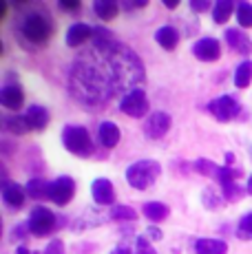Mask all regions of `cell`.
Here are the masks:
<instances>
[{
  "mask_svg": "<svg viewBox=\"0 0 252 254\" xmlns=\"http://www.w3.org/2000/svg\"><path fill=\"white\" fill-rule=\"evenodd\" d=\"M162 175V166L155 159H142L126 168V182L135 190H148Z\"/></svg>",
  "mask_w": 252,
  "mask_h": 254,
  "instance_id": "3",
  "label": "cell"
},
{
  "mask_svg": "<svg viewBox=\"0 0 252 254\" xmlns=\"http://www.w3.org/2000/svg\"><path fill=\"white\" fill-rule=\"evenodd\" d=\"M120 137H122V133H120L118 124L115 122H102L100 128H98V141L102 148H115V146L120 144Z\"/></svg>",
  "mask_w": 252,
  "mask_h": 254,
  "instance_id": "15",
  "label": "cell"
},
{
  "mask_svg": "<svg viewBox=\"0 0 252 254\" xmlns=\"http://www.w3.org/2000/svg\"><path fill=\"white\" fill-rule=\"evenodd\" d=\"M25 117H27V124H29V128L31 130H45L47 124H49V120H51L49 111H47L45 106H38V104L29 106Z\"/></svg>",
  "mask_w": 252,
  "mask_h": 254,
  "instance_id": "17",
  "label": "cell"
},
{
  "mask_svg": "<svg viewBox=\"0 0 252 254\" xmlns=\"http://www.w3.org/2000/svg\"><path fill=\"white\" fill-rule=\"evenodd\" d=\"M53 22L42 9H29L16 20V38L25 49H40L51 40Z\"/></svg>",
  "mask_w": 252,
  "mask_h": 254,
  "instance_id": "2",
  "label": "cell"
},
{
  "mask_svg": "<svg viewBox=\"0 0 252 254\" xmlns=\"http://www.w3.org/2000/svg\"><path fill=\"white\" fill-rule=\"evenodd\" d=\"M25 190H27V197L36 199V201H45V199H49V184L40 177L29 179Z\"/></svg>",
  "mask_w": 252,
  "mask_h": 254,
  "instance_id": "23",
  "label": "cell"
},
{
  "mask_svg": "<svg viewBox=\"0 0 252 254\" xmlns=\"http://www.w3.org/2000/svg\"><path fill=\"white\" fill-rule=\"evenodd\" d=\"M91 192L98 206H113L115 203V188L109 179H95L91 186Z\"/></svg>",
  "mask_w": 252,
  "mask_h": 254,
  "instance_id": "14",
  "label": "cell"
},
{
  "mask_svg": "<svg viewBox=\"0 0 252 254\" xmlns=\"http://www.w3.org/2000/svg\"><path fill=\"white\" fill-rule=\"evenodd\" d=\"M208 111H210L219 122H230V120H235V117H239L241 106L235 97L221 95V97H217V100H212L210 104H208Z\"/></svg>",
  "mask_w": 252,
  "mask_h": 254,
  "instance_id": "8",
  "label": "cell"
},
{
  "mask_svg": "<svg viewBox=\"0 0 252 254\" xmlns=\"http://www.w3.org/2000/svg\"><path fill=\"white\" fill-rule=\"evenodd\" d=\"M0 104L7 111H20L22 104H25V91H22V86L16 84V82L4 84L2 91H0Z\"/></svg>",
  "mask_w": 252,
  "mask_h": 254,
  "instance_id": "10",
  "label": "cell"
},
{
  "mask_svg": "<svg viewBox=\"0 0 252 254\" xmlns=\"http://www.w3.org/2000/svg\"><path fill=\"white\" fill-rule=\"evenodd\" d=\"M2 201L11 210H20L27 201V190L9 179H2Z\"/></svg>",
  "mask_w": 252,
  "mask_h": 254,
  "instance_id": "12",
  "label": "cell"
},
{
  "mask_svg": "<svg viewBox=\"0 0 252 254\" xmlns=\"http://www.w3.org/2000/svg\"><path fill=\"white\" fill-rule=\"evenodd\" d=\"M120 111L126 113L128 117H135V120H139V117H144L148 113V100H146V93H144L142 86L122 95V100H120Z\"/></svg>",
  "mask_w": 252,
  "mask_h": 254,
  "instance_id": "6",
  "label": "cell"
},
{
  "mask_svg": "<svg viewBox=\"0 0 252 254\" xmlns=\"http://www.w3.org/2000/svg\"><path fill=\"white\" fill-rule=\"evenodd\" d=\"M58 7H60L62 11H66V13H77L82 9V2L80 0H60Z\"/></svg>",
  "mask_w": 252,
  "mask_h": 254,
  "instance_id": "31",
  "label": "cell"
},
{
  "mask_svg": "<svg viewBox=\"0 0 252 254\" xmlns=\"http://www.w3.org/2000/svg\"><path fill=\"white\" fill-rule=\"evenodd\" d=\"M252 84V60H244L235 71V86L237 89H248Z\"/></svg>",
  "mask_w": 252,
  "mask_h": 254,
  "instance_id": "25",
  "label": "cell"
},
{
  "mask_svg": "<svg viewBox=\"0 0 252 254\" xmlns=\"http://www.w3.org/2000/svg\"><path fill=\"white\" fill-rule=\"evenodd\" d=\"M164 4H166V7H168V9H177L179 0H164Z\"/></svg>",
  "mask_w": 252,
  "mask_h": 254,
  "instance_id": "39",
  "label": "cell"
},
{
  "mask_svg": "<svg viewBox=\"0 0 252 254\" xmlns=\"http://www.w3.org/2000/svg\"><path fill=\"white\" fill-rule=\"evenodd\" d=\"M9 4H11V2H4V0L0 2V20H4V18H7V9H9Z\"/></svg>",
  "mask_w": 252,
  "mask_h": 254,
  "instance_id": "37",
  "label": "cell"
},
{
  "mask_svg": "<svg viewBox=\"0 0 252 254\" xmlns=\"http://www.w3.org/2000/svg\"><path fill=\"white\" fill-rule=\"evenodd\" d=\"M120 4H122V2H115V0H95V2H93V11H95V16H98L100 20L109 22V20H113V18H118Z\"/></svg>",
  "mask_w": 252,
  "mask_h": 254,
  "instance_id": "18",
  "label": "cell"
},
{
  "mask_svg": "<svg viewBox=\"0 0 252 254\" xmlns=\"http://www.w3.org/2000/svg\"><path fill=\"white\" fill-rule=\"evenodd\" d=\"M228 243L221 239H199L195 241V254H226Z\"/></svg>",
  "mask_w": 252,
  "mask_h": 254,
  "instance_id": "20",
  "label": "cell"
},
{
  "mask_svg": "<svg viewBox=\"0 0 252 254\" xmlns=\"http://www.w3.org/2000/svg\"><path fill=\"white\" fill-rule=\"evenodd\" d=\"M155 40H157V45L162 49L173 51V49H177V45H179V33H177L175 27L166 24V27H162L157 33H155Z\"/></svg>",
  "mask_w": 252,
  "mask_h": 254,
  "instance_id": "19",
  "label": "cell"
},
{
  "mask_svg": "<svg viewBox=\"0 0 252 254\" xmlns=\"http://www.w3.org/2000/svg\"><path fill=\"white\" fill-rule=\"evenodd\" d=\"M192 53L201 62H215L221 58V45L215 38H201V40H197L192 45Z\"/></svg>",
  "mask_w": 252,
  "mask_h": 254,
  "instance_id": "11",
  "label": "cell"
},
{
  "mask_svg": "<svg viewBox=\"0 0 252 254\" xmlns=\"http://www.w3.org/2000/svg\"><path fill=\"white\" fill-rule=\"evenodd\" d=\"M246 192H248V194H252V175L248 177V184H246Z\"/></svg>",
  "mask_w": 252,
  "mask_h": 254,
  "instance_id": "40",
  "label": "cell"
},
{
  "mask_svg": "<svg viewBox=\"0 0 252 254\" xmlns=\"http://www.w3.org/2000/svg\"><path fill=\"white\" fill-rule=\"evenodd\" d=\"M173 126V120L168 113H164V111H155V113L148 115V120L144 122V135H146L148 139H162L164 135L171 130Z\"/></svg>",
  "mask_w": 252,
  "mask_h": 254,
  "instance_id": "9",
  "label": "cell"
},
{
  "mask_svg": "<svg viewBox=\"0 0 252 254\" xmlns=\"http://www.w3.org/2000/svg\"><path fill=\"white\" fill-rule=\"evenodd\" d=\"M27 232H29L27 223H18V226H13V230H11V239H13V241H18V239H25Z\"/></svg>",
  "mask_w": 252,
  "mask_h": 254,
  "instance_id": "33",
  "label": "cell"
},
{
  "mask_svg": "<svg viewBox=\"0 0 252 254\" xmlns=\"http://www.w3.org/2000/svg\"><path fill=\"white\" fill-rule=\"evenodd\" d=\"M146 234H148L146 239H151V241H159V239L164 237L162 230H159V228H155V226H148V228H146Z\"/></svg>",
  "mask_w": 252,
  "mask_h": 254,
  "instance_id": "36",
  "label": "cell"
},
{
  "mask_svg": "<svg viewBox=\"0 0 252 254\" xmlns=\"http://www.w3.org/2000/svg\"><path fill=\"white\" fill-rule=\"evenodd\" d=\"M144 64L133 49L115 40L106 29H93L89 49L75 58L69 71V93L86 109H102L120 93L139 89Z\"/></svg>",
  "mask_w": 252,
  "mask_h": 254,
  "instance_id": "1",
  "label": "cell"
},
{
  "mask_svg": "<svg viewBox=\"0 0 252 254\" xmlns=\"http://www.w3.org/2000/svg\"><path fill=\"white\" fill-rule=\"evenodd\" d=\"M133 254H157L153 250V246H151V241H148L146 237H137L135 239V250Z\"/></svg>",
  "mask_w": 252,
  "mask_h": 254,
  "instance_id": "30",
  "label": "cell"
},
{
  "mask_svg": "<svg viewBox=\"0 0 252 254\" xmlns=\"http://www.w3.org/2000/svg\"><path fill=\"white\" fill-rule=\"evenodd\" d=\"M237 237L244 239V241H252V212H246L239 219V226H237Z\"/></svg>",
  "mask_w": 252,
  "mask_h": 254,
  "instance_id": "29",
  "label": "cell"
},
{
  "mask_svg": "<svg viewBox=\"0 0 252 254\" xmlns=\"http://www.w3.org/2000/svg\"><path fill=\"white\" fill-rule=\"evenodd\" d=\"M210 4L212 2H208V0H192V2H190V9H192V11H208V9H210Z\"/></svg>",
  "mask_w": 252,
  "mask_h": 254,
  "instance_id": "35",
  "label": "cell"
},
{
  "mask_svg": "<svg viewBox=\"0 0 252 254\" xmlns=\"http://www.w3.org/2000/svg\"><path fill=\"white\" fill-rule=\"evenodd\" d=\"M113 221H135L137 219V212H135L130 206H113L109 214Z\"/></svg>",
  "mask_w": 252,
  "mask_h": 254,
  "instance_id": "27",
  "label": "cell"
},
{
  "mask_svg": "<svg viewBox=\"0 0 252 254\" xmlns=\"http://www.w3.org/2000/svg\"><path fill=\"white\" fill-rule=\"evenodd\" d=\"M224 38H226L228 47H230L232 51H237L239 56L248 58L250 53H252V42H250V38L246 36L241 29H226Z\"/></svg>",
  "mask_w": 252,
  "mask_h": 254,
  "instance_id": "13",
  "label": "cell"
},
{
  "mask_svg": "<svg viewBox=\"0 0 252 254\" xmlns=\"http://www.w3.org/2000/svg\"><path fill=\"white\" fill-rule=\"evenodd\" d=\"M27 226H29V234H33V237H38V239L49 237L58 226V214H53L45 206H36L31 210V214H29Z\"/></svg>",
  "mask_w": 252,
  "mask_h": 254,
  "instance_id": "5",
  "label": "cell"
},
{
  "mask_svg": "<svg viewBox=\"0 0 252 254\" xmlns=\"http://www.w3.org/2000/svg\"><path fill=\"white\" fill-rule=\"evenodd\" d=\"M16 254H29V250H27V248H18Z\"/></svg>",
  "mask_w": 252,
  "mask_h": 254,
  "instance_id": "41",
  "label": "cell"
},
{
  "mask_svg": "<svg viewBox=\"0 0 252 254\" xmlns=\"http://www.w3.org/2000/svg\"><path fill=\"white\" fill-rule=\"evenodd\" d=\"M201 197H203V206H206L208 210H217L219 206H224V201H226L224 194H219L217 190H212V188H206V190H203Z\"/></svg>",
  "mask_w": 252,
  "mask_h": 254,
  "instance_id": "26",
  "label": "cell"
},
{
  "mask_svg": "<svg viewBox=\"0 0 252 254\" xmlns=\"http://www.w3.org/2000/svg\"><path fill=\"white\" fill-rule=\"evenodd\" d=\"M142 212H144V217H146L148 221L159 223V221H164V219H168V214H171V208H168L166 203H159V201H148V203H144Z\"/></svg>",
  "mask_w": 252,
  "mask_h": 254,
  "instance_id": "21",
  "label": "cell"
},
{
  "mask_svg": "<svg viewBox=\"0 0 252 254\" xmlns=\"http://www.w3.org/2000/svg\"><path fill=\"white\" fill-rule=\"evenodd\" d=\"M73 194H75L73 177L62 175V177L53 179V182L49 184V201H53L56 206H66V203L73 199Z\"/></svg>",
  "mask_w": 252,
  "mask_h": 254,
  "instance_id": "7",
  "label": "cell"
},
{
  "mask_svg": "<svg viewBox=\"0 0 252 254\" xmlns=\"http://www.w3.org/2000/svg\"><path fill=\"white\" fill-rule=\"evenodd\" d=\"M62 144L69 153L77 157H89L93 155V139H91L89 130L84 126H64L62 130Z\"/></svg>",
  "mask_w": 252,
  "mask_h": 254,
  "instance_id": "4",
  "label": "cell"
},
{
  "mask_svg": "<svg viewBox=\"0 0 252 254\" xmlns=\"http://www.w3.org/2000/svg\"><path fill=\"white\" fill-rule=\"evenodd\" d=\"M2 126H4V130H9V133L11 135H18V137H20V135H27L29 130V124H27V117L25 115H7L2 120Z\"/></svg>",
  "mask_w": 252,
  "mask_h": 254,
  "instance_id": "22",
  "label": "cell"
},
{
  "mask_svg": "<svg viewBox=\"0 0 252 254\" xmlns=\"http://www.w3.org/2000/svg\"><path fill=\"white\" fill-rule=\"evenodd\" d=\"M93 40V29L84 22H75L66 29V45L69 47H80L84 42Z\"/></svg>",
  "mask_w": 252,
  "mask_h": 254,
  "instance_id": "16",
  "label": "cell"
},
{
  "mask_svg": "<svg viewBox=\"0 0 252 254\" xmlns=\"http://www.w3.org/2000/svg\"><path fill=\"white\" fill-rule=\"evenodd\" d=\"M237 20L244 29H252V4L237 2Z\"/></svg>",
  "mask_w": 252,
  "mask_h": 254,
  "instance_id": "28",
  "label": "cell"
},
{
  "mask_svg": "<svg viewBox=\"0 0 252 254\" xmlns=\"http://www.w3.org/2000/svg\"><path fill=\"white\" fill-rule=\"evenodd\" d=\"M146 4V0H126V2H122V7L124 11H135V9H144Z\"/></svg>",
  "mask_w": 252,
  "mask_h": 254,
  "instance_id": "34",
  "label": "cell"
},
{
  "mask_svg": "<svg viewBox=\"0 0 252 254\" xmlns=\"http://www.w3.org/2000/svg\"><path fill=\"white\" fill-rule=\"evenodd\" d=\"M235 4L237 2H230V0H219V2L212 4V20L217 24H224L230 20L232 11H235Z\"/></svg>",
  "mask_w": 252,
  "mask_h": 254,
  "instance_id": "24",
  "label": "cell"
},
{
  "mask_svg": "<svg viewBox=\"0 0 252 254\" xmlns=\"http://www.w3.org/2000/svg\"><path fill=\"white\" fill-rule=\"evenodd\" d=\"M45 254H66V252H64V243H62V239H53L49 246H47Z\"/></svg>",
  "mask_w": 252,
  "mask_h": 254,
  "instance_id": "32",
  "label": "cell"
},
{
  "mask_svg": "<svg viewBox=\"0 0 252 254\" xmlns=\"http://www.w3.org/2000/svg\"><path fill=\"white\" fill-rule=\"evenodd\" d=\"M111 254H133V252H130L126 246H118V248H115V250L111 252Z\"/></svg>",
  "mask_w": 252,
  "mask_h": 254,
  "instance_id": "38",
  "label": "cell"
}]
</instances>
